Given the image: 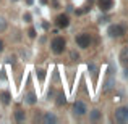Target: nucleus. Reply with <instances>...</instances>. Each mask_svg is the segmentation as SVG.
I'll use <instances>...</instances> for the list:
<instances>
[{
	"label": "nucleus",
	"instance_id": "f257e3e1",
	"mask_svg": "<svg viewBox=\"0 0 128 124\" xmlns=\"http://www.w3.org/2000/svg\"><path fill=\"white\" fill-rule=\"evenodd\" d=\"M50 47H52V52L57 53V55H60V53H63V50H65L66 47V42L63 37H55L52 41V43H50Z\"/></svg>",
	"mask_w": 128,
	"mask_h": 124
},
{
	"label": "nucleus",
	"instance_id": "39448f33",
	"mask_svg": "<svg viewBox=\"0 0 128 124\" xmlns=\"http://www.w3.org/2000/svg\"><path fill=\"white\" fill-rule=\"evenodd\" d=\"M55 23H57V26H58V28H68L70 19H68V16H66V15H58L55 18Z\"/></svg>",
	"mask_w": 128,
	"mask_h": 124
},
{
	"label": "nucleus",
	"instance_id": "20e7f679",
	"mask_svg": "<svg viewBox=\"0 0 128 124\" xmlns=\"http://www.w3.org/2000/svg\"><path fill=\"white\" fill-rule=\"evenodd\" d=\"M76 43H78L81 48H88V47L91 45V37H89V34H80L78 37H76Z\"/></svg>",
	"mask_w": 128,
	"mask_h": 124
},
{
	"label": "nucleus",
	"instance_id": "a211bd4d",
	"mask_svg": "<svg viewBox=\"0 0 128 124\" xmlns=\"http://www.w3.org/2000/svg\"><path fill=\"white\" fill-rule=\"evenodd\" d=\"M2 50H3V42L0 41V52H2Z\"/></svg>",
	"mask_w": 128,
	"mask_h": 124
},
{
	"label": "nucleus",
	"instance_id": "9b49d317",
	"mask_svg": "<svg viewBox=\"0 0 128 124\" xmlns=\"http://www.w3.org/2000/svg\"><path fill=\"white\" fill-rule=\"evenodd\" d=\"M99 118H100L99 110H92V113H91V119H92V121H96V119H99Z\"/></svg>",
	"mask_w": 128,
	"mask_h": 124
},
{
	"label": "nucleus",
	"instance_id": "dca6fc26",
	"mask_svg": "<svg viewBox=\"0 0 128 124\" xmlns=\"http://www.w3.org/2000/svg\"><path fill=\"white\" fill-rule=\"evenodd\" d=\"M5 21H3V19H0V31H3V29H5Z\"/></svg>",
	"mask_w": 128,
	"mask_h": 124
},
{
	"label": "nucleus",
	"instance_id": "f03ea898",
	"mask_svg": "<svg viewBox=\"0 0 128 124\" xmlns=\"http://www.w3.org/2000/svg\"><path fill=\"white\" fill-rule=\"evenodd\" d=\"M107 32H109L110 37H122V36L125 34V28H123L122 24H112Z\"/></svg>",
	"mask_w": 128,
	"mask_h": 124
},
{
	"label": "nucleus",
	"instance_id": "423d86ee",
	"mask_svg": "<svg viewBox=\"0 0 128 124\" xmlns=\"http://www.w3.org/2000/svg\"><path fill=\"white\" fill-rule=\"evenodd\" d=\"M97 6H99L102 11H109L114 6V0H97Z\"/></svg>",
	"mask_w": 128,
	"mask_h": 124
},
{
	"label": "nucleus",
	"instance_id": "0eeeda50",
	"mask_svg": "<svg viewBox=\"0 0 128 124\" xmlns=\"http://www.w3.org/2000/svg\"><path fill=\"white\" fill-rule=\"evenodd\" d=\"M73 110H75V115H84L86 113V105L83 102H75V105H73Z\"/></svg>",
	"mask_w": 128,
	"mask_h": 124
},
{
	"label": "nucleus",
	"instance_id": "1a4fd4ad",
	"mask_svg": "<svg viewBox=\"0 0 128 124\" xmlns=\"http://www.w3.org/2000/svg\"><path fill=\"white\" fill-rule=\"evenodd\" d=\"M44 121H46V123H55L57 119H55V116H54V115H50V113H47V115L44 116Z\"/></svg>",
	"mask_w": 128,
	"mask_h": 124
},
{
	"label": "nucleus",
	"instance_id": "6e6552de",
	"mask_svg": "<svg viewBox=\"0 0 128 124\" xmlns=\"http://www.w3.org/2000/svg\"><path fill=\"white\" fill-rule=\"evenodd\" d=\"M15 119H16V121H23V119H24V111H21V110H16Z\"/></svg>",
	"mask_w": 128,
	"mask_h": 124
},
{
	"label": "nucleus",
	"instance_id": "ddd939ff",
	"mask_svg": "<svg viewBox=\"0 0 128 124\" xmlns=\"http://www.w3.org/2000/svg\"><path fill=\"white\" fill-rule=\"evenodd\" d=\"M26 102H28V103H36L34 93H28V95H26Z\"/></svg>",
	"mask_w": 128,
	"mask_h": 124
},
{
	"label": "nucleus",
	"instance_id": "9d476101",
	"mask_svg": "<svg viewBox=\"0 0 128 124\" xmlns=\"http://www.w3.org/2000/svg\"><path fill=\"white\" fill-rule=\"evenodd\" d=\"M0 97H2V102L5 103V105L10 102V93L8 92H2V95H0Z\"/></svg>",
	"mask_w": 128,
	"mask_h": 124
},
{
	"label": "nucleus",
	"instance_id": "7ed1b4c3",
	"mask_svg": "<svg viewBox=\"0 0 128 124\" xmlns=\"http://www.w3.org/2000/svg\"><path fill=\"white\" fill-rule=\"evenodd\" d=\"M115 119L118 123H126L128 121V106H122L115 111Z\"/></svg>",
	"mask_w": 128,
	"mask_h": 124
},
{
	"label": "nucleus",
	"instance_id": "f3484780",
	"mask_svg": "<svg viewBox=\"0 0 128 124\" xmlns=\"http://www.w3.org/2000/svg\"><path fill=\"white\" fill-rule=\"evenodd\" d=\"M39 78H41V81L44 79V71H39Z\"/></svg>",
	"mask_w": 128,
	"mask_h": 124
},
{
	"label": "nucleus",
	"instance_id": "f8f14e48",
	"mask_svg": "<svg viewBox=\"0 0 128 124\" xmlns=\"http://www.w3.org/2000/svg\"><path fill=\"white\" fill-rule=\"evenodd\" d=\"M112 85H114V79H112V76H110V78L106 81V87H104V90H109Z\"/></svg>",
	"mask_w": 128,
	"mask_h": 124
},
{
	"label": "nucleus",
	"instance_id": "2eb2a0df",
	"mask_svg": "<svg viewBox=\"0 0 128 124\" xmlns=\"http://www.w3.org/2000/svg\"><path fill=\"white\" fill-rule=\"evenodd\" d=\"M29 37H31V39H32V37H36V31H34L32 28L29 29Z\"/></svg>",
	"mask_w": 128,
	"mask_h": 124
},
{
	"label": "nucleus",
	"instance_id": "4468645a",
	"mask_svg": "<svg viewBox=\"0 0 128 124\" xmlns=\"http://www.w3.org/2000/svg\"><path fill=\"white\" fill-rule=\"evenodd\" d=\"M57 98H58V100H57V105H63V103H65V97H63L62 93H60Z\"/></svg>",
	"mask_w": 128,
	"mask_h": 124
}]
</instances>
